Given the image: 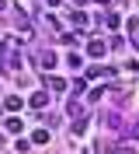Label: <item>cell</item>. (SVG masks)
Wrapping results in <instances>:
<instances>
[{"instance_id": "1", "label": "cell", "mask_w": 139, "mask_h": 154, "mask_svg": "<svg viewBox=\"0 0 139 154\" xmlns=\"http://www.w3.org/2000/svg\"><path fill=\"white\" fill-rule=\"evenodd\" d=\"M18 53H21V38H7V42L0 46V60H4L7 67H18Z\"/></svg>"}, {"instance_id": "2", "label": "cell", "mask_w": 139, "mask_h": 154, "mask_svg": "<svg viewBox=\"0 0 139 154\" xmlns=\"http://www.w3.org/2000/svg\"><path fill=\"white\" fill-rule=\"evenodd\" d=\"M31 105H35V109H45L49 105V91H35V95H31Z\"/></svg>"}, {"instance_id": "3", "label": "cell", "mask_w": 139, "mask_h": 154, "mask_svg": "<svg viewBox=\"0 0 139 154\" xmlns=\"http://www.w3.org/2000/svg\"><path fill=\"white\" fill-rule=\"evenodd\" d=\"M87 53H91L94 60H97V56H104V42H91V46H87Z\"/></svg>"}, {"instance_id": "4", "label": "cell", "mask_w": 139, "mask_h": 154, "mask_svg": "<svg viewBox=\"0 0 139 154\" xmlns=\"http://www.w3.org/2000/svg\"><path fill=\"white\" fill-rule=\"evenodd\" d=\"M63 88H66L63 77H49V91H63Z\"/></svg>"}, {"instance_id": "5", "label": "cell", "mask_w": 139, "mask_h": 154, "mask_svg": "<svg viewBox=\"0 0 139 154\" xmlns=\"http://www.w3.org/2000/svg\"><path fill=\"white\" fill-rule=\"evenodd\" d=\"M42 67H45V70L56 67V56H52V53H42Z\"/></svg>"}, {"instance_id": "6", "label": "cell", "mask_w": 139, "mask_h": 154, "mask_svg": "<svg viewBox=\"0 0 139 154\" xmlns=\"http://www.w3.org/2000/svg\"><path fill=\"white\" fill-rule=\"evenodd\" d=\"M4 105L14 112V109H21V98H18V95H7V102H4Z\"/></svg>"}, {"instance_id": "7", "label": "cell", "mask_w": 139, "mask_h": 154, "mask_svg": "<svg viewBox=\"0 0 139 154\" xmlns=\"http://www.w3.org/2000/svg\"><path fill=\"white\" fill-rule=\"evenodd\" d=\"M31 140H35V144H45L49 133H45V130H35V133H31Z\"/></svg>"}, {"instance_id": "8", "label": "cell", "mask_w": 139, "mask_h": 154, "mask_svg": "<svg viewBox=\"0 0 139 154\" xmlns=\"http://www.w3.org/2000/svg\"><path fill=\"white\" fill-rule=\"evenodd\" d=\"M104 25H111V28H115V25H118V14H115V11H108V14H104Z\"/></svg>"}, {"instance_id": "9", "label": "cell", "mask_w": 139, "mask_h": 154, "mask_svg": "<svg viewBox=\"0 0 139 154\" xmlns=\"http://www.w3.org/2000/svg\"><path fill=\"white\" fill-rule=\"evenodd\" d=\"M73 25H83V28H87V14H80V11H73Z\"/></svg>"}, {"instance_id": "10", "label": "cell", "mask_w": 139, "mask_h": 154, "mask_svg": "<svg viewBox=\"0 0 139 154\" xmlns=\"http://www.w3.org/2000/svg\"><path fill=\"white\" fill-rule=\"evenodd\" d=\"M7 130L10 133H21V119H7Z\"/></svg>"}, {"instance_id": "11", "label": "cell", "mask_w": 139, "mask_h": 154, "mask_svg": "<svg viewBox=\"0 0 139 154\" xmlns=\"http://www.w3.org/2000/svg\"><path fill=\"white\" fill-rule=\"evenodd\" d=\"M132 137H139V123H132Z\"/></svg>"}, {"instance_id": "12", "label": "cell", "mask_w": 139, "mask_h": 154, "mask_svg": "<svg viewBox=\"0 0 139 154\" xmlns=\"http://www.w3.org/2000/svg\"><path fill=\"white\" fill-rule=\"evenodd\" d=\"M45 4H52V7H59V0H45Z\"/></svg>"}, {"instance_id": "13", "label": "cell", "mask_w": 139, "mask_h": 154, "mask_svg": "<svg viewBox=\"0 0 139 154\" xmlns=\"http://www.w3.org/2000/svg\"><path fill=\"white\" fill-rule=\"evenodd\" d=\"M4 7H7V0H0V11H4Z\"/></svg>"}, {"instance_id": "14", "label": "cell", "mask_w": 139, "mask_h": 154, "mask_svg": "<svg viewBox=\"0 0 139 154\" xmlns=\"http://www.w3.org/2000/svg\"><path fill=\"white\" fill-rule=\"evenodd\" d=\"M0 147H4V137H0Z\"/></svg>"}]
</instances>
